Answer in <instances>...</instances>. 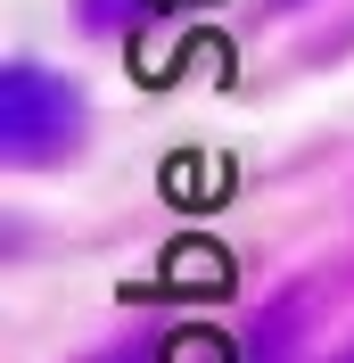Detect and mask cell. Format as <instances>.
<instances>
[{"label":"cell","mask_w":354,"mask_h":363,"mask_svg":"<svg viewBox=\"0 0 354 363\" xmlns=\"http://www.w3.org/2000/svg\"><path fill=\"white\" fill-rule=\"evenodd\" d=\"M0 133H8V157H58V149H74V133H83V99H74L67 74L50 67H25V58H8L0 67Z\"/></svg>","instance_id":"6da1fadb"},{"label":"cell","mask_w":354,"mask_h":363,"mask_svg":"<svg viewBox=\"0 0 354 363\" xmlns=\"http://www.w3.org/2000/svg\"><path fill=\"white\" fill-rule=\"evenodd\" d=\"M330 363H354V347H346V355H330Z\"/></svg>","instance_id":"7a4b0ae2"},{"label":"cell","mask_w":354,"mask_h":363,"mask_svg":"<svg viewBox=\"0 0 354 363\" xmlns=\"http://www.w3.org/2000/svg\"><path fill=\"white\" fill-rule=\"evenodd\" d=\"M280 9H297V0H280Z\"/></svg>","instance_id":"3957f363"}]
</instances>
